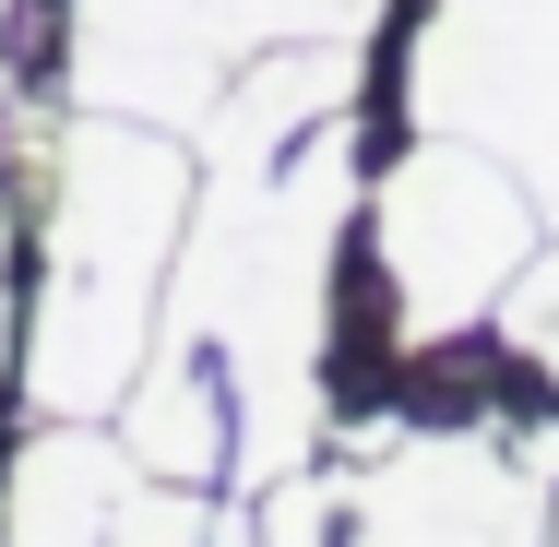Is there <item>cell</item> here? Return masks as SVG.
Instances as JSON below:
<instances>
[{
    "mask_svg": "<svg viewBox=\"0 0 559 547\" xmlns=\"http://www.w3.org/2000/svg\"><path fill=\"white\" fill-rule=\"evenodd\" d=\"M191 143L155 119L0 108V191L36 203V322L12 345L36 417H119L167 333V274L191 226Z\"/></svg>",
    "mask_w": 559,
    "mask_h": 547,
    "instance_id": "cell-1",
    "label": "cell"
},
{
    "mask_svg": "<svg viewBox=\"0 0 559 547\" xmlns=\"http://www.w3.org/2000/svg\"><path fill=\"white\" fill-rule=\"evenodd\" d=\"M345 203H357V131H345V108L322 131H298L286 155H250V167H203L191 179L167 322L226 369V405H238L226 476L238 488H286L322 452V333H334Z\"/></svg>",
    "mask_w": 559,
    "mask_h": 547,
    "instance_id": "cell-2",
    "label": "cell"
},
{
    "mask_svg": "<svg viewBox=\"0 0 559 547\" xmlns=\"http://www.w3.org/2000/svg\"><path fill=\"white\" fill-rule=\"evenodd\" d=\"M369 238H381V286H393V333L405 345H452L476 333L512 274L536 262V191L488 155V143H452V131H417V155H393L381 203H369Z\"/></svg>",
    "mask_w": 559,
    "mask_h": 547,
    "instance_id": "cell-3",
    "label": "cell"
},
{
    "mask_svg": "<svg viewBox=\"0 0 559 547\" xmlns=\"http://www.w3.org/2000/svg\"><path fill=\"white\" fill-rule=\"evenodd\" d=\"M381 0H72V48L60 84L72 108L108 119H155V131H203L226 84L286 48V36H369Z\"/></svg>",
    "mask_w": 559,
    "mask_h": 547,
    "instance_id": "cell-4",
    "label": "cell"
},
{
    "mask_svg": "<svg viewBox=\"0 0 559 547\" xmlns=\"http://www.w3.org/2000/svg\"><path fill=\"white\" fill-rule=\"evenodd\" d=\"M417 131L488 143L559 238V0H441L405 60Z\"/></svg>",
    "mask_w": 559,
    "mask_h": 547,
    "instance_id": "cell-5",
    "label": "cell"
},
{
    "mask_svg": "<svg viewBox=\"0 0 559 547\" xmlns=\"http://www.w3.org/2000/svg\"><path fill=\"white\" fill-rule=\"evenodd\" d=\"M357 476H345V524L357 536H548L559 476L500 429H357Z\"/></svg>",
    "mask_w": 559,
    "mask_h": 547,
    "instance_id": "cell-6",
    "label": "cell"
},
{
    "mask_svg": "<svg viewBox=\"0 0 559 547\" xmlns=\"http://www.w3.org/2000/svg\"><path fill=\"white\" fill-rule=\"evenodd\" d=\"M0 536H226V512H203V488L155 476L119 417H48L0 476Z\"/></svg>",
    "mask_w": 559,
    "mask_h": 547,
    "instance_id": "cell-7",
    "label": "cell"
},
{
    "mask_svg": "<svg viewBox=\"0 0 559 547\" xmlns=\"http://www.w3.org/2000/svg\"><path fill=\"white\" fill-rule=\"evenodd\" d=\"M119 429L131 452L155 464V476H179V488H215L226 452H238V405H226V369L191 345V333L167 322L155 333V357H143V381L119 393Z\"/></svg>",
    "mask_w": 559,
    "mask_h": 547,
    "instance_id": "cell-8",
    "label": "cell"
},
{
    "mask_svg": "<svg viewBox=\"0 0 559 547\" xmlns=\"http://www.w3.org/2000/svg\"><path fill=\"white\" fill-rule=\"evenodd\" d=\"M500 322H512V345H524V357H536V369L559 381V262H524V274H512Z\"/></svg>",
    "mask_w": 559,
    "mask_h": 547,
    "instance_id": "cell-9",
    "label": "cell"
},
{
    "mask_svg": "<svg viewBox=\"0 0 559 547\" xmlns=\"http://www.w3.org/2000/svg\"><path fill=\"white\" fill-rule=\"evenodd\" d=\"M0 262H12V215H0ZM0 357H12V310H0Z\"/></svg>",
    "mask_w": 559,
    "mask_h": 547,
    "instance_id": "cell-10",
    "label": "cell"
},
{
    "mask_svg": "<svg viewBox=\"0 0 559 547\" xmlns=\"http://www.w3.org/2000/svg\"><path fill=\"white\" fill-rule=\"evenodd\" d=\"M0 12H12V0H0ZM0 36H12V24H0Z\"/></svg>",
    "mask_w": 559,
    "mask_h": 547,
    "instance_id": "cell-11",
    "label": "cell"
},
{
    "mask_svg": "<svg viewBox=\"0 0 559 547\" xmlns=\"http://www.w3.org/2000/svg\"><path fill=\"white\" fill-rule=\"evenodd\" d=\"M548 524H559V512H548Z\"/></svg>",
    "mask_w": 559,
    "mask_h": 547,
    "instance_id": "cell-12",
    "label": "cell"
}]
</instances>
